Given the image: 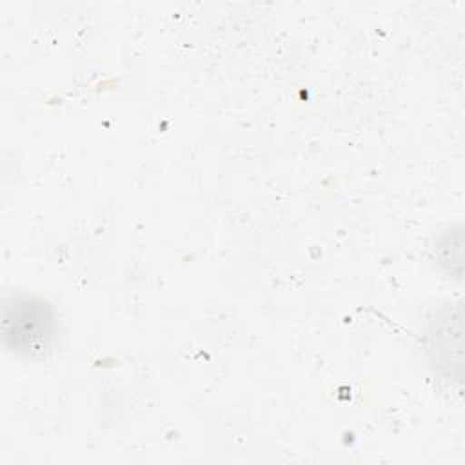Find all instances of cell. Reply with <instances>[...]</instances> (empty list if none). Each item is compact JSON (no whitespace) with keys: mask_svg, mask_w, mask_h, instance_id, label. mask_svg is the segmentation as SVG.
<instances>
[{"mask_svg":"<svg viewBox=\"0 0 465 465\" xmlns=\"http://www.w3.org/2000/svg\"><path fill=\"white\" fill-rule=\"evenodd\" d=\"M54 338V318L47 305L18 298L5 305L4 340L11 351L33 356L51 347Z\"/></svg>","mask_w":465,"mask_h":465,"instance_id":"1","label":"cell"}]
</instances>
